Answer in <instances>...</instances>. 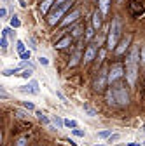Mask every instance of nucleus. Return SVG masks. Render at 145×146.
<instances>
[{"label": "nucleus", "instance_id": "obj_1", "mask_svg": "<svg viewBox=\"0 0 145 146\" xmlns=\"http://www.w3.org/2000/svg\"><path fill=\"white\" fill-rule=\"evenodd\" d=\"M140 47L138 45H133L131 47V52L128 59H126V78H128V84L130 87L135 85L136 82V77H138V61H140Z\"/></svg>", "mask_w": 145, "mask_h": 146}, {"label": "nucleus", "instance_id": "obj_2", "mask_svg": "<svg viewBox=\"0 0 145 146\" xmlns=\"http://www.w3.org/2000/svg\"><path fill=\"white\" fill-rule=\"evenodd\" d=\"M121 35H122V25H121L119 17H115V19L112 21V25H110V31H108V35H107V47L108 49H115L117 44H119Z\"/></svg>", "mask_w": 145, "mask_h": 146}, {"label": "nucleus", "instance_id": "obj_3", "mask_svg": "<svg viewBox=\"0 0 145 146\" xmlns=\"http://www.w3.org/2000/svg\"><path fill=\"white\" fill-rule=\"evenodd\" d=\"M70 5H72V0H70V2H66V4H63V5H60V7H56V9H54V12L49 16V25L51 26H54V25H58V23H61V17L66 14V11L70 9Z\"/></svg>", "mask_w": 145, "mask_h": 146}, {"label": "nucleus", "instance_id": "obj_4", "mask_svg": "<svg viewBox=\"0 0 145 146\" xmlns=\"http://www.w3.org/2000/svg\"><path fill=\"white\" fill-rule=\"evenodd\" d=\"M114 94H115L117 104L126 106V104L130 103V92L126 90V87H124V85H115V87H114Z\"/></svg>", "mask_w": 145, "mask_h": 146}, {"label": "nucleus", "instance_id": "obj_5", "mask_svg": "<svg viewBox=\"0 0 145 146\" xmlns=\"http://www.w3.org/2000/svg\"><path fill=\"white\" fill-rule=\"evenodd\" d=\"M124 75V66L122 64H114L110 70H108V84H114L115 80H119Z\"/></svg>", "mask_w": 145, "mask_h": 146}, {"label": "nucleus", "instance_id": "obj_6", "mask_svg": "<svg viewBox=\"0 0 145 146\" xmlns=\"http://www.w3.org/2000/svg\"><path fill=\"white\" fill-rule=\"evenodd\" d=\"M130 44H131V35L128 33L126 36H122V38H121V42L117 44V47L114 49L117 56H121V54H124V52H126V49L130 47Z\"/></svg>", "mask_w": 145, "mask_h": 146}, {"label": "nucleus", "instance_id": "obj_7", "mask_svg": "<svg viewBox=\"0 0 145 146\" xmlns=\"http://www.w3.org/2000/svg\"><path fill=\"white\" fill-rule=\"evenodd\" d=\"M79 17H81V11H79V9H74V11L68 12L63 19H61V26H68V25H72V23H75Z\"/></svg>", "mask_w": 145, "mask_h": 146}, {"label": "nucleus", "instance_id": "obj_8", "mask_svg": "<svg viewBox=\"0 0 145 146\" xmlns=\"http://www.w3.org/2000/svg\"><path fill=\"white\" fill-rule=\"evenodd\" d=\"M98 44H91V45H87V49H86V52H84V63H91L93 59H95V56H96V52H98Z\"/></svg>", "mask_w": 145, "mask_h": 146}, {"label": "nucleus", "instance_id": "obj_9", "mask_svg": "<svg viewBox=\"0 0 145 146\" xmlns=\"http://www.w3.org/2000/svg\"><path fill=\"white\" fill-rule=\"evenodd\" d=\"M19 92H26V94H39V82H37V80H32L28 85H21V87H19Z\"/></svg>", "mask_w": 145, "mask_h": 146}, {"label": "nucleus", "instance_id": "obj_10", "mask_svg": "<svg viewBox=\"0 0 145 146\" xmlns=\"http://www.w3.org/2000/svg\"><path fill=\"white\" fill-rule=\"evenodd\" d=\"M105 84H108V73L100 71V73H98V78H96V82H95V89L100 92V90H103Z\"/></svg>", "mask_w": 145, "mask_h": 146}, {"label": "nucleus", "instance_id": "obj_11", "mask_svg": "<svg viewBox=\"0 0 145 146\" xmlns=\"http://www.w3.org/2000/svg\"><path fill=\"white\" fill-rule=\"evenodd\" d=\"M101 23H103V12L100 9H96L93 12V26H95V30H100L101 28Z\"/></svg>", "mask_w": 145, "mask_h": 146}, {"label": "nucleus", "instance_id": "obj_12", "mask_svg": "<svg viewBox=\"0 0 145 146\" xmlns=\"http://www.w3.org/2000/svg\"><path fill=\"white\" fill-rule=\"evenodd\" d=\"M105 99H107V103L108 104H117V99H115V94H114V87H110L107 90V94H105Z\"/></svg>", "mask_w": 145, "mask_h": 146}, {"label": "nucleus", "instance_id": "obj_13", "mask_svg": "<svg viewBox=\"0 0 145 146\" xmlns=\"http://www.w3.org/2000/svg\"><path fill=\"white\" fill-rule=\"evenodd\" d=\"M72 38H74V36H63L60 42H56V49H65V47H68V45L72 44Z\"/></svg>", "mask_w": 145, "mask_h": 146}, {"label": "nucleus", "instance_id": "obj_14", "mask_svg": "<svg viewBox=\"0 0 145 146\" xmlns=\"http://www.w3.org/2000/svg\"><path fill=\"white\" fill-rule=\"evenodd\" d=\"M82 111H84L87 117H96V115H98V111H96L91 104H82Z\"/></svg>", "mask_w": 145, "mask_h": 146}, {"label": "nucleus", "instance_id": "obj_15", "mask_svg": "<svg viewBox=\"0 0 145 146\" xmlns=\"http://www.w3.org/2000/svg\"><path fill=\"white\" fill-rule=\"evenodd\" d=\"M108 7H110V0H98V9L103 12V16L108 12Z\"/></svg>", "mask_w": 145, "mask_h": 146}, {"label": "nucleus", "instance_id": "obj_16", "mask_svg": "<svg viewBox=\"0 0 145 146\" xmlns=\"http://www.w3.org/2000/svg\"><path fill=\"white\" fill-rule=\"evenodd\" d=\"M54 2H56V0H44V2L40 4V12H42V14H46V12L49 11V7H51Z\"/></svg>", "mask_w": 145, "mask_h": 146}, {"label": "nucleus", "instance_id": "obj_17", "mask_svg": "<svg viewBox=\"0 0 145 146\" xmlns=\"http://www.w3.org/2000/svg\"><path fill=\"white\" fill-rule=\"evenodd\" d=\"M81 58H82V54H81V50H75V54L72 56V59H70V66H75V64H79V61H81Z\"/></svg>", "mask_w": 145, "mask_h": 146}, {"label": "nucleus", "instance_id": "obj_18", "mask_svg": "<svg viewBox=\"0 0 145 146\" xmlns=\"http://www.w3.org/2000/svg\"><path fill=\"white\" fill-rule=\"evenodd\" d=\"M82 30H84L82 25L74 26V28H72V35H70V36H74V38H75V36H81V35H82Z\"/></svg>", "mask_w": 145, "mask_h": 146}, {"label": "nucleus", "instance_id": "obj_19", "mask_svg": "<svg viewBox=\"0 0 145 146\" xmlns=\"http://www.w3.org/2000/svg\"><path fill=\"white\" fill-rule=\"evenodd\" d=\"M16 50H17V54H19V56H21V54H23V52H26L28 49H26L25 42H21V40H17V42H16Z\"/></svg>", "mask_w": 145, "mask_h": 146}, {"label": "nucleus", "instance_id": "obj_20", "mask_svg": "<svg viewBox=\"0 0 145 146\" xmlns=\"http://www.w3.org/2000/svg\"><path fill=\"white\" fill-rule=\"evenodd\" d=\"M52 123H54V127H56V129H61V127L65 125V120H61L58 115H54V117H52Z\"/></svg>", "mask_w": 145, "mask_h": 146}, {"label": "nucleus", "instance_id": "obj_21", "mask_svg": "<svg viewBox=\"0 0 145 146\" xmlns=\"http://www.w3.org/2000/svg\"><path fill=\"white\" fill-rule=\"evenodd\" d=\"M2 35L7 36V38H9V36H11V38H14V36H16V31H14V28H4V30H2Z\"/></svg>", "mask_w": 145, "mask_h": 146}, {"label": "nucleus", "instance_id": "obj_22", "mask_svg": "<svg viewBox=\"0 0 145 146\" xmlns=\"http://www.w3.org/2000/svg\"><path fill=\"white\" fill-rule=\"evenodd\" d=\"M93 36H95V26H93V25H89V26L86 28V38H87V40H91Z\"/></svg>", "mask_w": 145, "mask_h": 146}, {"label": "nucleus", "instance_id": "obj_23", "mask_svg": "<svg viewBox=\"0 0 145 146\" xmlns=\"http://www.w3.org/2000/svg\"><path fill=\"white\" fill-rule=\"evenodd\" d=\"M19 26H21L19 17H17V16H12V17H11V28H19Z\"/></svg>", "mask_w": 145, "mask_h": 146}, {"label": "nucleus", "instance_id": "obj_24", "mask_svg": "<svg viewBox=\"0 0 145 146\" xmlns=\"http://www.w3.org/2000/svg\"><path fill=\"white\" fill-rule=\"evenodd\" d=\"M37 117H39V120H40L42 123H46V125H51V120H49V118H47V117H46L42 111H37Z\"/></svg>", "mask_w": 145, "mask_h": 146}, {"label": "nucleus", "instance_id": "obj_25", "mask_svg": "<svg viewBox=\"0 0 145 146\" xmlns=\"http://www.w3.org/2000/svg\"><path fill=\"white\" fill-rule=\"evenodd\" d=\"M65 127H68V129H77V122L72 120V118H66L65 120Z\"/></svg>", "mask_w": 145, "mask_h": 146}, {"label": "nucleus", "instance_id": "obj_26", "mask_svg": "<svg viewBox=\"0 0 145 146\" xmlns=\"http://www.w3.org/2000/svg\"><path fill=\"white\" fill-rule=\"evenodd\" d=\"M112 136V131H100L98 132V139H108Z\"/></svg>", "mask_w": 145, "mask_h": 146}, {"label": "nucleus", "instance_id": "obj_27", "mask_svg": "<svg viewBox=\"0 0 145 146\" xmlns=\"http://www.w3.org/2000/svg\"><path fill=\"white\" fill-rule=\"evenodd\" d=\"M32 73H33L32 68H25V70L19 73V77H23V78H30V77H32Z\"/></svg>", "mask_w": 145, "mask_h": 146}, {"label": "nucleus", "instance_id": "obj_28", "mask_svg": "<svg viewBox=\"0 0 145 146\" xmlns=\"http://www.w3.org/2000/svg\"><path fill=\"white\" fill-rule=\"evenodd\" d=\"M72 134L77 136V137H84V136H86V132H84L82 129H72Z\"/></svg>", "mask_w": 145, "mask_h": 146}, {"label": "nucleus", "instance_id": "obj_29", "mask_svg": "<svg viewBox=\"0 0 145 146\" xmlns=\"http://www.w3.org/2000/svg\"><path fill=\"white\" fill-rule=\"evenodd\" d=\"M0 45H2V49H4V50L9 47V40H7V36H4V35H2V40H0Z\"/></svg>", "mask_w": 145, "mask_h": 146}, {"label": "nucleus", "instance_id": "obj_30", "mask_svg": "<svg viewBox=\"0 0 145 146\" xmlns=\"http://www.w3.org/2000/svg\"><path fill=\"white\" fill-rule=\"evenodd\" d=\"M30 58H32V50H26V52H23L19 56V59H23V61H28Z\"/></svg>", "mask_w": 145, "mask_h": 146}, {"label": "nucleus", "instance_id": "obj_31", "mask_svg": "<svg viewBox=\"0 0 145 146\" xmlns=\"http://www.w3.org/2000/svg\"><path fill=\"white\" fill-rule=\"evenodd\" d=\"M140 59H142V61H140V64H142V66H145V45H143V47H142V50H140Z\"/></svg>", "mask_w": 145, "mask_h": 146}, {"label": "nucleus", "instance_id": "obj_32", "mask_svg": "<svg viewBox=\"0 0 145 146\" xmlns=\"http://www.w3.org/2000/svg\"><path fill=\"white\" fill-rule=\"evenodd\" d=\"M26 143H28L26 137H19V139L16 141V146H26Z\"/></svg>", "mask_w": 145, "mask_h": 146}, {"label": "nucleus", "instance_id": "obj_33", "mask_svg": "<svg viewBox=\"0 0 145 146\" xmlns=\"http://www.w3.org/2000/svg\"><path fill=\"white\" fill-rule=\"evenodd\" d=\"M39 63H40L42 66H47V64H49V59L44 58V56H40V58H39Z\"/></svg>", "mask_w": 145, "mask_h": 146}, {"label": "nucleus", "instance_id": "obj_34", "mask_svg": "<svg viewBox=\"0 0 145 146\" xmlns=\"http://www.w3.org/2000/svg\"><path fill=\"white\" fill-rule=\"evenodd\" d=\"M119 137H121L119 134H112L110 137H108V143H115V141H119Z\"/></svg>", "mask_w": 145, "mask_h": 146}, {"label": "nucleus", "instance_id": "obj_35", "mask_svg": "<svg viewBox=\"0 0 145 146\" xmlns=\"http://www.w3.org/2000/svg\"><path fill=\"white\" fill-rule=\"evenodd\" d=\"M0 17H2V19H5V17H7V9H5V5L0 9Z\"/></svg>", "mask_w": 145, "mask_h": 146}, {"label": "nucleus", "instance_id": "obj_36", "mask_svg": "<svg viewBox=\"0 0 145 146\" xmlns=\"http://www.w3.org/2000/svg\"><path fill=\"white\" fill-rule=\"evenodd\" d=\"M23 106L26 108V110H33L35 106H33V103H28V101H23Z\"/></svg>", "mask_w": 145, "mask_h": 146}, {"label": "nucleus", "instance_id": "obj_37", "mask_svg": "<svg viewBox=\"0 0 145 146\" xmlns=\"http://www.w3.org/2000/svg\"><path fill=\"white\" fill-rule=\"evenodd\" d=\"M66 2H70V0H56V7H60V5H63Z\"/></svg>", "mask_w": 145, "mask_h": 146}, {"label": "nucleus", "instance_id": "obj_38", "mask_svg": "<svg viewBox=\"0 0 145 146\" xmlns=\"http://www.w3.org/2000/svg\"><path fill=\"white\" fill-rule=\"evenodd\" d=\"M130 146H140V144H136V143H131V144H130Z\"/></svg>", "mask_w": 145, "mask_h": 146}, {"label": "nucleus", "instance_id": "obj_39", "mask_svg": "<svg viewBox=\"0 0 145 146\" xmlns=\"http://www.w3.org/2000/svg\"><path fill=\"white\" fill-rule=\"evenodd\" d=\"M93 146H105V144H93Z\"/></svg>", "mask_w": 145, "mask_h": 146}, {"label": "nucleus", "instance_id": "obj_40", "mask_svg": "<svg viewBox=\"0 0 145 146\" xmlns=\"http://www.w3.org/2000/svg\"><path fill=\"white\" fill-rule=\"evenodd\" d=\"M2 2H4V4H5V2H7V0H2Z\"/></svg>", "mask_w": 145, "mask_h": 146}, {"label": "nucleus", "instance_id": "obj_41", "mask_svg": "<svg viewBox=\"0 0 145 146\" xmlns=\"http://www.w3.org/2000/svg\"><path fill=\"white\" fill-rule=\"evenodd\" d=\"M143 132H145V125H143Z\"/></svg>", "mask_w": 145, "mask_h": 146}]
</instances>
